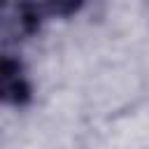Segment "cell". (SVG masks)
<instances>
[{
  "instance_id": "cell-2",
  "label": "cell",
  "mask_w": 149,
  "mask_h": 149,
  "mask_svg": "<svg viewBox=\"0 0 149 149\" xmlns=\"http://www.w3.org/2000/svg\"><path fill=\"white\" fill-rule=\"evenodd\" d=\"M30 91L23 65L12 56H0V102L23 105L30 100Z\"/></svg>"
},
{
  "instance_id": "cell-1",
  "label": "cell",
  "mask_w": 149,
  "mask_h": 149,
  "mask_svg": "<svg viewBox=\"0 0 149 149\" xmlns=\"http://www.w3.org/2000/svg\"><path fill=\"white\" fill-rule=\"evenodd\" d=\"M40 28V7L30 0H0V37L23 40Z\"/></svg>"
}]
</instances>
